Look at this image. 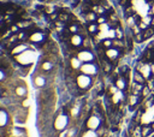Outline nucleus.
Returning <instances> with one entry per match:
<instances>
[{
    "instance_id": "obj_1",
    "label": "nucleus",
    "mask_w": 154,
    "mask_h": 137,
    "mask_svg": "<svg viewBox=\"0 0 154 137\" xmlns=\"http://www.w3.org/2000/svg\"><path fill=\"white\" fill-rule=\"evenodd\" d=\"M14 59H16V61H17L19 65H22V66H28V65L32 64V62L36 60V53H35V50L28 48V49L24 50L23 53L16 55Z\"/></svg>"
},
{
    "instance_id": "obj_2",
    "label": "nucleus",
    "mask_w": 154,
    "mask_h": 137,
    "mask_svg": "<svg viewBox=\"0 0 154 137\" xmlns=\"http://www.w3.org/2000/svg\"><path fill=\"white\" fill-rule=\"evenodd\" d=\"M76 84H77V87L79 89L85 90V89L90 88V85H91V78H90V76H87L84 73H81V75H78L76 77Z\"/></svg>"
},
{
    "instance_id": "obj_3",
    "label": "nucleus",
    "mask_w": 154,
    "mask_h": 137,
    "mask_svg": "<svg viewBox=\"0 0 154 137\" xmlns=\"http://www.w3.org/2000/svg\"><path fill=\"white\" fill-rule=\"evenodd\" d=\"M28 40H29L31 43L38 46V44L45 43V41H46V34L42 32V31H40V30H36V31H32V32L28 36Z\"/></svg>"
},
{
    "instance_id": "obj_4",
    "label": "nucleus",
    "mask_w": 154,
    "mask_h": 137,
    "mask_svg": "<svg viewBox=\"0 0 154 137\" xmlns=\"http://www.w3.org/2000/svg\"><path fill=\"white\" fill-rule=\"evenodd\" d=\"M69 124V117L66 114H59L54 120V129L57 131H63Z\"/></svg>"
},
{
    "instance_id": "obj_5",
    "label": "nucleus",
    "mask_w": 154,
    "mask_h": 137,
    "mask_svg": "<svg viewBox=\"0 0 154 137\" xmlns=\"http://www.w3.org/2000/svg\"><path fill=\"white\" fill-rule=\"evenodd\" d=\"M79 71H81V73H84V75L91 77L97 73V66L94 62H83Z\"/></svg>"
},
{
    "instance_id": "obj_6",
    "label": "nucleus",
    "mask_w": 154,
    "mask_h": 137,
    "mask_svg": "<svg viewBox=\"0 0 154 137\" xmlns=\"http://www.w3.org/2000/svg\"><path fill=\"white\" fill-rule=\"evenodd\" d=\"M76 56H77L82 62H93L94 59H95L94 53H93L91 50H89V49H85V48L82 49V50H79Z\"/></svg>"
},
{
    "instance_id": "obj_7",
    "label": "nucleus",
    "mask_w": 154,
    "mask_h": 137,
    "mask_svg": "<svg viewBox=\"0 0 154 137\" xmlns=\"http://www.w3.org/2000/svg\"><path fill=\"white\" fill-rule=\"evenodd\" d=\"M88 130H93V131H96L100 125H101V119L97 117V115H90L85 123Z\"/></svg>"
},
{
    "instance_id": "obj_8",
    "label": "nucleus",
    "mask_w": 154,
    "mask_h": 137,
    "mask_svg": "<svg viewBox=\"0 0 154 137\" xmlns=\"http://www.w3.org/2000/svg\"><path fill=\"white\" fill-rule=\"evenodd\" d=\"M105 55H106V58H107L109 61H117L118 58L120 56V49L114 48V47L108 48V49L105 50Z\"/></svg>"
},
{
    "instance_id": "obj_9",
    "label": "nucleus",
    "mask_w": 154,
    "mask_h": 137,
    "mask_svg": "<svg viewBox=\"0 0 154 137\" xmlns=\"http://www.w3.org/2000/svg\"><path fill=\"white\" fill-rule=\"evenodd\" d=\"M83 41H84V38H83V36H82L79 32L71 34V37H70V43H71L73 47H76V48L82 47V46H83Z\"/></svg>"
},
{
    "instance_id": "obj_10",
    "label": "nucleus",
    "mask_w": 154,
    "mask_h": 137,
    "mask_svg": "<svg viewBox=\"0 0 154 137\" xmlns=\"http://www.w3.org/2000/svg\"><path fill=\"white\" fill-rule=\"evenodd\" d=\"M28 48H29V46H28L25 42H19V43H17V44L11 49V54H12L13 56H16V55L23 53L24 50H26Z\"/></svg>"
},
{
    "instance_id": "obj_11",
    "label": "nucleus",
    "mask_w": 154,
    "mask_h": 137,
    "mask_svg": "<svg viewBox=\"0 0 154 137\" xmlns=\"http://www.w3.org/2000/svg\"><path fill=\"white\" fill-rule=\"evenodd\" d=\"M143 84H140V83H137V82H132V84H131V94H134V95H138V96H141V93H142V89H143Z\"/></svg>"
},
{
    "instance_id": "obj_12",
    "label": "nucleus",
    "mask_w": 154,
    "mask_h": 137,
    "mask_svg": "<svg viewBox=\"0 0 154 137\" xmlns=\"http://www.w3.org/2000/svg\"><path fill=\"white\" fill-rule=\"evenodd\" d=\"M126 84H128V82H126V79H125L123 76H120L119 78H117L116 82H114V85H116L119 90H124V89H126Z\"/></svg>"
},
{
    "instance_id": "obj_13",
    "label": "nucleus",
    "mask_w": 154,
    "mask_h": 137,
    "mask_svg": "<svg viewBox=\"0 0 154 137\" xmlns=\"http://www.w3.org/2000/svg\"><path fill=\"white\" fill-rule=\"evenodd\" d=\"M134 81L137 82V83H140V84H143V85L147 82V79L143 77V75L140 71H137V70H135V72H134Z\"/></svg>"
},
{
    "instance_id": "obj_14",
    "label": "nucleus",
    "mask_w": 154,
    "mask_h": 137,
    "mask_svg": "<svg viewBox=\"0 0 154 137\" xmlns=\"http://www.w3.org/2000/svg\"><path fill=\"white\" fill-rule=\"evenodd\" d=\"M82 64H83V62H82L77 56H73V58L70 59V65H71V67H72L73 70H79L81 66H82Z\"/></svg>"
},
{
    "instance_id": "obj_15",
    "label": "nucleus",
    "mask_w": 154,
    "mask_h": 137,
    "mask_svg": "<svg viewBox=\"0 0 154 137\" xmlns=\"http://www.w3.org/2000/svg\"><path fill=\"white\" fill-rule=\"evenodd\" d=\"M130 135L131 137H142V131H141V125L132 126L130 129Z\"/></svg>"
},
{
    "instance_id": "obj_16",
    "label": "nucleus",
    "mask_w": 154,
    "mask_h": 137,
    "mask_svg": "<svg viewBox=\"0 0 154 137\" xmlns=\"http://www.w3.org/2000/svg\"><path fill=\"white\" fill-rule=\"evenodd\" d=\"M7 121H8V115H7L6 111H4V109H0V127H4V126H6Z\"/></svg>"
},
{
    "instance_id": "obj_17",
    "label": "nucleus",
    "mask_w": 154,
    "mask_h": 137,
    "mask_svg": "<svg viewBox=\"0 0 154 137\" xmlns=\"http://www.w3.org/2000/svg\"><path fill=\"white\" fill-rule=\"evenodd\" d=\"M142 35H143V38H144V40L152 37V36L154 35V26H153V25H149L147 29L142 30Z\"/></svg>"
},
{
    "instance_id": "obj_18",
    "label": "nucleus",
    "mask_w": 154,
    "mask_h": 137,
    "mask_svg": "<svg viewBox=\"0 0 154 137\" xmlns=\"http://www.w3.org/2000/svg\"><path fill=\"white\" fill-rule=\"evenodd\" d=\"M14 91H16V95L17 96H19V97H24L25 95H26V88L25 87H23V85H18L16 89H14Z\"/></svg>"
},
{
    "instance_id": "obj_19",
    "label": "nucleus",
    "mask_w": 154,
    "mask_h": 137,
    "mask_svg": "<svg viewBox=\"0 0 154 137\" xmlns=\"http://www.w3.org/2000/svg\"><path fill=\"white\" fill-rule=\"evenodd\" d=\"M34 83H35L36 87L41 88V87H43V85L46 84V79H45V77H42V76H36L35 79H34Z\"/></svg>"
},
{
    "instance_id": "obj_20",
    "label": "nucleus",
    "mask_w": 154,
    "mask_h": 137,
    "mask_svg": "<svg viewBox=\"0 0 154 137\" xmlns=\"http://www.w3.org/2000/svg\"><path fill=\"white\" fill-rule=\"evenodd\" d=\"M101 46H102L105 49L112 48V47H113V40H112V38H105V40L101 41Z\"/></svg>"
},
{
    "instance_id": "obj_21",
    "label": "nucleus",
    "mask_w": 154,
    "mask_h": 137,
    "mask_svg": "<svg viewBox=\"0 0 154 137\" xmlns=\"http://www.w3.org/2000/svg\"><path fill=\"white\" fill-rule=\"evenodd\" d=\"M141 131H142V137H147L153 130H152L150 125H143V126H141Z\"/></svg>"
},
{
    "instance_id": "obj_22",
    "label": "nucleus",
    "mask_w": 154,
    "mask_h": 137,
    "mask_svg": "<svg viewBox=\"0 0 154 137\" xmlns=\"http://www.w3.org/2000/svg\"><path fill=\"white\" fill-rule=\"evenodd\" d=\"M42 70L43 71H51L52 68H53V64L51 62V61H48V60H46V61H43L42 62Z\"/></svg>"
},
{
    "instance_id": "obj_23",
    "label": "nucleus",
    "mask_w": 154,
    "mask_h": 137,
    "mask_svg": "<svg viewBox=\"0 0 154 137\" xmlns=\"http://www.w3.org/2000/svg\"><path fill=\"white\" fill-rule=\"evenodd\" d=\"M82 137H97V135H96L95 131H93V130H88V131H85V132L82 135Z\"/></svg>"
},
{
    "instance_id": "obj_24",
    "label": "nucleus",
    "mask_w": 154,
    "mask_h": 137,
    "mask_svg": "<svg viewBox=\"0 0 154 137\" xmlns=\"http://www.w3.org/2000/svg\"><path fill=\"white\" fill-rule=\"evenodd\" d=\"M146 83H147V85L149 87V89L153 91V90H154V76H153V77H150V78H148Z\"/></svg>"
},
{
    "instance_id": "obj_25",
    "label": "nucleus",
    "mask_w": 154,
    "mask_h": 137,
    "mask_svg": "<svg viewBox=\"0 0 154 137\" xmlns=\"http://www.w3.org/2000/svg\"><path fill=\"white\" fill-rule=\"evenodd\" d=\"M5 79H6V72H5V70L0 68V82H2Z\"/></svg>"
},
{
    "instance_id": "obj_26",
    "label": "nucleus",
    "mask_w": 154,
    "mask_h": 137,
    "mask_svg": "<svg viewBox=\"0 0 154 137\" xmlns=\"http://www.w3.org/2000/svg\"><path fill=\"white\" fill-rule=\"evenodd\" d=\"M103 70H105L106 72H109V71H111V64L103 62Z\"/></svg>"
},
{
    "instance_id": "obj_27",
    "label": "nucleus",
    "mask_w": 154,
    "mask_h": 137,
    "mask_svg": "<svg viewBox=\"0 0 154 137\" xmlns=\"http://www.w3.org/2000/svg\"><path fill=\"white\" fill-rule=\"evenodd\" d=\"M78 112H79V109H78V107H73L72 109H71V115H77L78 114Z\"/></svg>"
},
{
    "instance_id": "obj_28",
    "label": "nucleus",
    "mask_w": 154,
    "mask_h": 137,
    "mask_svg": "<svg viewBox=\"0 0 154 137\" xmlns=\"http://www.w3.org/2000/svg\"><path fill=\"white\" fill-rule=\"evenodd\" d=\"M150 127H152V130H153V131H154V121H153V123H152V124H150Z\"/></svg>"
}]
</instances>
